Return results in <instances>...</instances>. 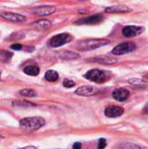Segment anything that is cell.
Masks as SVG:
<instances>
[{"instance_id":"6da1fadb","label":"cell","mask_w":148,"mask_h":149,"mask_svg":"<svg viewBox=\"0 0 148 149\" xmlns=\"http://www.w3.org/2000/svg\"><path fill=\"white\" fill-rule=\"evenodd\" d=\"M109 43L110 41L106 38H91L87 40L79 41L76 45V47L80 51H91L106 45Z\"/></svg>"},{"instance_id":"7402d4cb","label":"cell","mask_w":148,"mask_h":149,"mask_svg":"<svg viewBox=\"0 0 148 149\" xmlns=\"http://www.w3.org/2000/svg\"><path fill=\"white\" fill-rule=\"evenodd\" d=\"M63 86L66 88H72L73 86H75V83L72 81V80H70V79H65L63 81Z\"/></svg>"},{"instance_id":"484cf974","label":"cell","mask_w":148,"mask_h":149,"mask_svg":"<svg viewBox=\"0 0 148 149\" xmlns=\"http://www.w3.org/2000/svg\"><path fill=\"white\" fill-rule=\"evenodd\" d=\"M143 113H148V103L145 106V107L143 108Z\"/></svg>"},{"instance_id":"9c48e42d","label":"cell","mask_w":148,"mask_h":149,"mask_svg":"<svg viewBox=\"0 0 148 149\" xmlns=\"http://www.w3.org/2000/svg\"><path fill=\"white\" fill-rule=\"evenodd\" d=\"M124 108L118 106H110L105 109V115L108 118L120 117L124 113Z\"/></svg>"},{"instance_id":"7c38bea8","label":"cell","mask_w":148,"mask_h":149,"mask_svg":"<svg viewBox=\"0 0 148 149\" xmlns=\"http://www.w3.org/2000/svg\"><path fill=\"white\" fill-rule=\"evenodd\" d=\"M75 93L78 95L88 97V96H92V95L95 94L96 89H95V87H93L92 86H83L79 87L75 91Z\"/></svg>"},{"instance_id":"e0dca14e","label":"cell","mask_w":148,"mask_h":149,"mask_svg":"<svg viewBox=\"0 0 148 149\" xmlns=\"http://www.w3.org/2000/svg\"><path fill=\"white\" fill-rule=\"evenodd\" d=\"M32 25L39 30H46L48 28L51 27V23L49 21V20H44V19H42V20H38L35 23L32 24Z\"/></svg>"},{"instance_id":"83f0119b","label":"cell","mask_w":148,"mask_h":149,"mask_svg":"<svg viewBox=\"0 0 148 149\" xmlns=\"http://www.w3.org/2000/svg\"><path fill=\"white\" fill-rule=\"evenodd\" d=\"M0 79H1V72H0Z\"/></svg>"},{"instance_id":"d6986e66","label":"cell","mask_w":148,"mask_h":149,"mask_svg":"<svg viewBox=\"0 0 148 149\" xmlns=\"http://www.w3.org/2000/svg\"><path fill=\"white\" fill-rule=\"evenodd\" d=\"M44 78L46 80L50 81V82H55L58 79V74L56 71L53 70H49L48 72H45L44 74Z\"/></svg>"},{"instance_id":"603a6c76","label":"cell","mask_w":148,"mask_h":149,"mask_svg":"<svg viewBox=\"0 0 148 149\" xmlns=\"http://www.w3.org/2000/svg\"><path fill=\"white\" fill-rule=\"evenodd\" d=\"M106 139H103V138H101V139H99V144H98V148L99 149H105L106 148Z\"/></svg>"},{"instance_id":"d4e9b609","label":"cell","mask_w":148,"mask_h":149,"mask_svg":"<svg viewBox=\"0 0 148 149\" xmlns=\"http://www.w3.org/2000/svg\"><path fill=\"white\" fill-rule=\"evenodd\" d=\"M72 149H82V145H81V143H79V142L74 143Z\"/></svg>"},{"instance_id":"8fae6325","label":"cell","mask_w":148,"mask_h":149,"mask_svg":"<svg viewBox=\"0 0 148 149\" xmlns=\"http://www.w3.org/2000/svg\"><path fill=\"white\" fill-rule=\"evenodd\" d=\"M56 11V7L51 6V5H47V6H39L36 7L32 10V12L36 15L38 16H47L54 13Z\"/></svg>"},{"instance_id":"ba28073f","label":"cell","mask_w":148,"mask_h":149,"mask_svg":"<svg viewBox=\"0 0 148 149\" xmlns=\"http://www.w3.org/2000/svg\"><path fill=\"white\" fill-rule=\"evenodd\" d=\"M0 17L7 21L14 23H21L26 20V17L24 16L14 12H2L0 13Z\"/></svg>"},{"instance_id":"8992f818","label":"cell","mask_w":148,"mask_h":149,"mask_svg":"<svg viewBox=\"0 0 148 149\" xmlns=\"http://www.w3.org/2000/svg\"><path fill=\"white\" fill-rule=\"evenodd\" d=\"M145 31V28L142 26L136 25H126L123 28L122 33L126 38H133L141 34Z\"/></svg>"},{"instance_id":"30bf717a","label":"cell","mask_w":148,"mask_h":149,"mask_svg":"<svg viewBox=\"0 0 148 149\" xmlns=\"http://www.w3.org/2000/svg\"><path fill=\"white\" fill-rule=\"evenodd\" d=\"M130 95V93L126 88H118L113 92V98L117 101L123 102L126 101Z\"/></svg>"},{"instance_id":"ac0fdd59","label":"cell","mask_w":148,"mask_h":149,"mask_svg":"<svg viewBox=\"0 0 148 149\" xmlns=\"http://www.w3.org/2000/svg\"><path fill=\"white\" fill-rule=\"evenodd\" d=\"M40 72V69L36 65H28L24 67V72L30 76H37Z\"/></svg>"},{"instance_id":"52a82bcc","label":"cell","mask_w":148,"mask_h":149,"mask_svg":"<svg viewBox=\"0 0 148 149\" xmlns=\"http://www.w3.org/2000/svg\"><path fill=\"white\" fill-rule=\"evenodd\" d=\"M103 20H104V16L102 14H96V15H92L89 17L80 18L76 22V24H97L101 23Z\"/></svg>"},{"instance_id":"4316f807","label":"cell","mask_w":148,"mask_h":149,"mask_svg":"<svg viewBox=\"0 0 148 149\" xmlns=\"http://www.w3.org/2000/svg\"><path fill=\"white\" fill-rule=\"evenodd\" d=\"M20 149H37L35 147H33V146H28V147H25V148H20Z\"/></svg>"},{"instance_id":"3957f363","label":"cell","mask_w":148,"mask_h":149,"mask_svg":"<svg viewBox=\"0 0 148 149\" xmlns=\"http://www.w3.org/2000/svg\"><path fill=\"white\" fill-rule=\"evenodd\" d=\"M84 77L95 83H104L110 78L106 74V72L99 69H92L88 71L87 72L85 73Z\"/></svg>"},{"instance_id":"277c9868","label":"cell","mask_w":148,"mask_h":149,"mask_svg":"<svg viewBox=\"0 0 148 149\" xmlns=\"http://www.w3.org/2000/svg\"><path fill=\"white\" fill-rule=\"evenodd\" d=\"M136 49V45L133 42H125L116 45L113 50V54L116 56L123 55L133 52Z\"/></svg>"},{"instance_id":"5bb4252c","label":"cell","mask_w":148,"mask_h":149,"mask_svg":"<svg viewBox=\"0 0 148 149\" xmlns=\"http://www.w3.org/2000/svg\"><path fill=\"white\" fill-rule=\"evenodd\" d=\"M89 61L92 62H96L99 64H105V65H111L113 64L117 61L116 58H111V57H107V56H100L98 58H91L89 59Z\"/></svg>"},{"instance_id":"cb8c5ba5","label":"cell","mask_w":148,"mask_h":149,"mask_svg":"<svg viewBox=\"0 0 148 149\" xmlns=\"http://www.w3.org/2000/svg\"><path fill=\"white\" fill-rule=\"evenodd\" d=\"M10 48L13 49V50H16V51H19V50L22 49V45L20 44H14V45H12L10 46Z\"/></svg>"},{"instance_id":"44dd1931","label":"cell","mask_w":148,"mask_h":149,"mask_svg":"<svg viewBox=\"0 0 148 149\" xmlns=\"http://www.w3.org/2000/svg\"><path fill=\"white\" fill-rule=\"evenodd\" d=\"M122 149H141L138 145L133 143H126L123 145Z\"/></svg>"},{"instance_id":"4fadbf2b","label":"cell","mask_w":148,"mask_h":149,"mask_svg":"<svg viewBox=\"0 0 148 149\" xmlns=\"http://www.w3.org/2000/svg\"><path fill=\"white\" fill-rule=\"evenodd\" d=\"M105 11L107 13H125V12H130V11H132V10L126 5L118 4V5L107 7L105 10Z\"/></svg>"},{"instance_id":"7a4b0ae2","label":"cell","mask_w":148,"mask_h":149,"mask_svg":"<svg viewBox=\"0 0 148 149\" xmlns=\"http://www.w3.org/2000/svg\"><path fill=\"white\" fill-rule=\"evenodd\" d=\"M45 121L41 117H28L20 120V127L24 129L37 130L44 126Z\"/></svg>"},{"instance_id":"ffe728a7","label":"cell","mask_w":148,"mask_h":149,"mask_svg":"<svg viewBox=\"0 0 148 149\" xmlns=\"http://www.w3.org/2000/svg\"><path fill=\"white\" fill-rule=\"evenodd\" d=\"M19 93L24 97H29V98H33L38 95L37 92L33 89H23L19 92Z\"/></svg>"},{"instance_id":"2e32d148","label":"cell","mask_w":148,"mask_h":149,"mask_svg":"<svg viewBox=\"0 0 148 149\" xmlns=\"http://www.w3.org/2000/svg\"><path fill=\"white\" fill-rule=\"evenodd\" d=\"M130 86L135 88H146L148 87V82L142 79H131L128 80Z\"/></svg>"},{"instance_id":"5b68a950","label":"cell","mask_w":148,"mask_h":149,"mask_svg":"<svg viewBox=\"0 0 148 149\" xmlns=\"http://www.w3.org/2000/svg\"><path fill=\"white\" fill-rule=\"evenodd\" d=\"M72 40V37L68 33H61L52 37L50 40V45L52 47L62 46Z\"/></svg>"},{"instance_id":"9a60e30c","label":"cell","mask_w":148,"mask_h":149,"mask_svg":"<svg viewBox=\"0 0 148 149\" xmlns=\"http://www.w3.org/2000/svg\"><path fill=\"white\" fill-rule=\"evenodd\" d=\"M58 55L60 58L65 59V60H73V59H77L79 58V55L78 53L70 52V51H62L58 52Z\"/></svg>"}]
</instances>
